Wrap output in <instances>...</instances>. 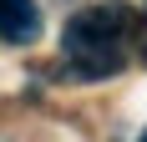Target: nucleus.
Returning a JSON list of instances; mask_svg holds the SVG:
<instances>
[{
	"label": "nucleus",
	"instance_id": "obj_2",
	"mask_svg": "<svg viewBox=\"0 0 147 142\" xmlns=\"http://www.w3.org/2000/svg\"><path fill=\"white\" fill-rule=\"evenodd\" d=\"M0 36L10 46H30L41 36V10L36 0H0Z\"/></svg>",
	"mask_w": 147,
	"mask_h": 142
},
{
	"label": "nucleus",
	"instance_id": "obj_3",
	"mask_svg": "<svg viewBox=\"0 0 147 142\" xmlns=\"http://www.w3.org/2000/svg\"><path fill=\"white\" fill-rule=\"evenodd\" d=\"M137 142H147V132H142V137H137Z\"/></svg>",
	"mask_w": 147,
	"mask_h": 142
},
{
	"label": "nucleus",
	"instance_id": "obj_1",
	"mask_svg": "<svg viewBox=\"0 0 147 142\" xmlns=\"http://www.w3.org/2000/svg\"><path fill=\"white\" fill-rule=\"evenodd\" d=\"M132 30V10L127 5H91V10L71 15L66 20V56L81 61L86 76H102V71H117L122 66V41Z\"/></svg>",
	"mask_w": 147,
	"mask_h": 142
}]
</instances>
